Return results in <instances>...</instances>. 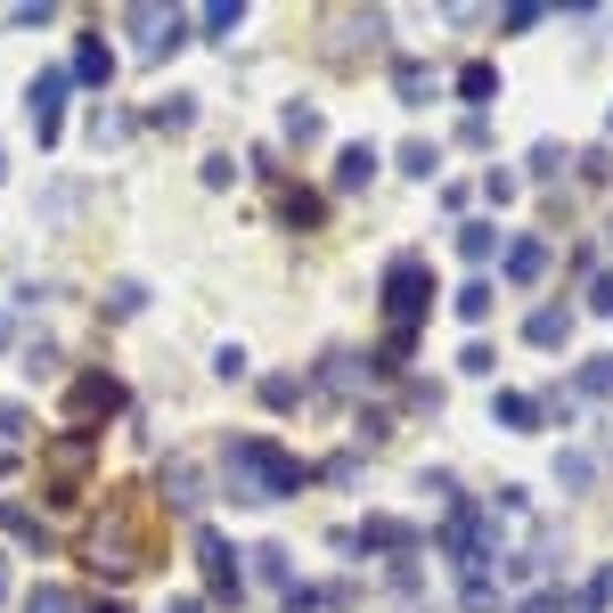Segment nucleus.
<instances>
[{
    "instance_id": "nucleus-6",
    "label": "nucleus",
    "mask_w": 613,
    "mask_h": 613,
    "mask_svg": "<svg viewBox=\"0 0 613 613\" xmlns=\"http://www.w3.org/2000/svg\"><path fill=\"white\" fill-rule=\"evenodd\" d=\"M82 491H91V441L66 434L50 450V499H82Z\"/></svg>"
},
{
    "instance_id": "nucleus-11",
    "label": "nucleus",
    "mask_w": 613,
    "mask_h": 613,
    "mask_svg": "<svg viewBox=\"0 0 613 613\" xmlns=\"http://www.w3.org/2000/svg\"><path fill=\"white\" fill-rule=\"evenodd\" d=\"M532 417H540L532 393H499V401H491V426H507V434H532Z\"/></svg>"
},
{
    "instance_id": "nucleus-29",
    "label": "nucleus",
    "mask_w": 613,
    "mask_h": 613,
    "mask_svg": "<svg viewBox=\"0 0 613 613\" xmlns=\"http://www.w3.org/2000/svg\"><path fill=\"white\" fill-rule=\"evenodd\" d=\"M540 17H548V9H540V0H516V9H507V17H499V25H507V33H523V25H540Z\"/></svg>"
},
{
    "instance_id": "nucleus-16",
    "label": "nucleus",
    "mask_w": 613,
    "mask_h": 613,
    "mask_svg": "<svg viewBox=\"0 0 613 613\" xmlns=\"http://www.w3.org/2000/svg\"><path fill=\"white\" fill-rule=\"evenodd\" d=\"M197 25H205V41H229V33L246 25V9H238V0H214V9H205Z\"/></svg>"
},
{
    "instance_id": "nucleus-7",
    "label": "nucleus",
    "mask_w": 613,
    "mask_h": 613,
    "mask_svg": "<svg viewBox=\"0 0 613 613\" xmlns=\"http://www.w3.org/2000/svg\"><path fill=\"white\" fill-rule=\"evenodd\" d=\"M197 557H205V581H214V598L229 605V598H238V557H229V540H221V532H197Z\"/></svg>"
},
{
    "instance_id": "nucleus-15",
    "label": "nucleus",
    "mask_w": 613,
    "mask_h": 613,
    "mask_svg": "<svg viewBox=\"0 0 613 613\" xmlns=\"http://www.w3.org/2000/svg\"><path fill=\"white\" fill-rule=\"evenodd\" d=\"M279 214L294 229H320V197H311V188H279Z\"/></svg>"
},
{
    "instance_id": "nucleus-26",
    "label": "nucleus",
    "mask_w": 613,
    "mask_h": 613,
    "mask_svg": "<svg viewBox=\"0 0 613 613\" xmlns=\"http://www.w3.org/2000/svg\"><path fill=\"white\" fill-rule=\"evenodd\" d=\"M139 303H147V287H139V279H123V287H115V303H107V311H115V320H132V311H139Z\"/></svg>"
},
{
    "instance_id": "nucleus-34",
    "label": "nucleus",
    "mask_w": 613,
    "mask_h": 613,
    "mask_svg": "<svg viewBox=\"0 0 613 613\" xmlns=\"http://www.w3.org/2000/svg\"><path fill=\"white\" fill-rule=\"evenodd\" d=\"M173 613H205V605H197V598H180V605H173Z\"/></svg>"
},
{
    "instance_id": "nucleus-5",
    "label": "nucleus",
    "mask_w": 613,
    "mask_h": 613,
    "mask_svg": "<svg viewBox=\"0 0 613 613\" xmlns=\"http://www.w3.org/2000/svg\"><path fill=\"white\" fill-rule=\"evenodd\" d=\"M66 91H74V74H66V66H41V74H33V91H25V115H33V139H41V147L66 132Z\"/></svg>"
},
{
    "instance_id": "nucleus-33",
    "label": "nucleus",
    "mask_w": 613,
    "mask_h": 613,
    "mask_svg": "<svg viewBox=\"0 0 613 613\" xmlns=\"http://www.w3.org/2000/svg\"><path fill=\"white\" fill-rule=\"evenodd\" d=\"M564 598H557V589H540V598H523V613H557Z\"/></svg>"
},
{
    "instance_id": "nucleus-12",
    "label": "nucleus",
    "mask_w": 613,
    "mask_h": 613,
    "mask_svg": "<svg viewBox=\"0 0 613 613\" xmlns=\"http://www.w3.org/2000/svg\"><path fill=\"white\" fill-rule=\"evenodd\" d=\"M523 335H532L540 352H557L564 335H573V311H532V320H523Z\"/></svg>"
},
{
    "instance_id": "nucleus-21",
    "label": "nucleus",
    "mask_w": 613,
    "mask_h": 613,
    "mask_svg": "<svg viewBox=\"0 0 613 613\" xmlns=\"http://www.w3.org/2000/svg\"><path fill=\"white\" fill-rule=\"evenodd\" d=\"M253 573H262V581H279V589H294V573H287V548H253Z\"/></svg>"
},
{
    "instance_id": "nucleus-3",
    "label": "nucleus",
    "mask_w": 613,
    "mask_h": 613,
    "mask_svg": "<svg viewBox=\"0 0 613 613\" xmlns=\"http://www.w3.org/2000/svg\"><path fill=\"white\" fill-rule=\"evenodd\" d=\"M426 294H434L426 262H417V253H393V270H385V320H393V335H417V320H426Z\"/></svg>"
},
{
    "instance_id": "nucleus-8",
    "label": "nucleus",
    "mask_w": 613,
    "mask_h": 613,
    "mask_svg": "<svg viewBox=\"0 0 613 613\" xmlns=\"http://www.w3.org/2000/svg\"><path fill=\"white\" fill-rule=\"evenodd\" d=\"M74 82H91V91H107V82H115V50H107V41H98V33H82L74 41V66H66Z\"/></svg>"
},
{
    "instance_id": "nucleus-24",
    "label": "nucleus",
    "mask_w": 613,
    "mask_h": 613,
    "mask_svg": "<svg viewBox=\"0 0 613 613\" xmlns=\"http://www.w3.org/2000/svg\"><path fill=\"white\" fill-rule=\"evenodd\" d=\"M287 139H320V107H287Z\"/></svg>"
},
{
    "instance_id": "nucleus-27",
    "label": "nucleus",
    "mask_w": 613,
    "mask_h": 613,
    "mask_svg": "<svg viewBox=\"0 0 613 613\" xmlns=\"http://www.w3.org/2000/svg\"><path fill=\"white\" fill-rule=\"evenodd\" d=\"M557 482H564V491H581V482H589V458L564 450V458H557Z\"/></svg>"
},
{
    "instance_id": "nucleus-10",
    "label": "nucleus",
    "mask_w": 613,
    "mask_h": 613,
    "mask_svg": "<svg viewBox=\"0 0 613 613\" xmlns=\"http://www.w3.org/2000/svg\"><path fill=\"white\" fill-rule=\"evenodd\" d=\"M393 91H401V107H426V98H434L426 58H401V66H393Z\"/></svg>"
},
{
    "instance_id": "nucleus-9",
    "label": "nucleus",
    "mask_w": 613,
    "mask_h": 613,
    "mask_svg": "<svg viewBox=\"0 0 613 613\" xmlns=\"http://www.w3.org/2000/svg\"><path fill=\"white\" fill-rule=\"evenodd\" d=\"M164 499H173V507H197V499H205L197 458H173V467H164Z\"/></svg>"
},
{
    "instance_id": "nucleus-14",
    "label": "nucleus",
    "mask_w": 613,
    "mask_h": 613,
    "mask_svg": "<svg viewBox=\"0 0 613 613\" xmlns=\"http://www.w3.org/2000/svg\"><path fill=\"white\" fill-rule=\"evenodd\" d=\"M376 173V147H344V156H335V188H361Z\"/></svg>"
},
{
    "instance_id": "nucleus-36",
    "label": "nucleus",
    "mask_w": 613,
    "mask_h": 613,
    "mask_svg": "<svg viewBox=\"0 0 613 613\" xmlns=\"http://www.w3.org/2000/svg\"><path fill=\"white\" fill-rule=\"evenodd\" d=\"M0 173H9V164H0Z\"/></svg>"
},
{
    "instance_id": "nucleus-4",
    "label": "nucleus",
    "mask_w": 613,
    "mask_h": 613,
    "mask_svg": "<svg viewBox=\"0 0 613 613\" xmlns=\"http://www.w3.org/2000/svg\"><path fill=\"white\" fill-rule=\"evenodd\" d=\"M115 409H123V385H115L107 368L74 376V393H66V434H82V441H91V434H98V417H115Z\"/></svg>"
},
{
    "instance_id": "nucleus-23",
    "label": "nucleus",
    "mask_w": 613,
    "mask_h": 613,
    "mask_svg": "<svg viewBox=\"0 0 613 613\" xmlns=\"http://www.w3.org/2000/svg\"><path fill=\"white\" fill-rule=\"evenodd\" d=\"M156 123H164V132H188V123H197V107H188V98H164Z\"/></svg>"
},
{
    "instance_id": "nucleus-25",
    "label": "nucleus",
    "mask_w": 613,
    "mask_h": 613,
    "mask_svg": "<svg viewBox=\"0 0 613 613\" xmlns=\"http://www.w3.org/2000/svg\"><path fill=\"white\" fill-rule=\"evenodd\" d=\"M262 401H270V409H294V401H303V385H294V376H270Z\"/></svg>"
},
{
    "instance_id": "nucleus-28",
    "label": "nucleus",
    "mask_w": 613,
    "mask_h": 613,
    "mask_svg": "<svg viewBox=\"0 0 613 613\" xmlns=\"http://www.w3.org/2000/svg\"><path fill=\"white\" fill-rule=\"evenodd\" d=\"M25 613H74V598H66V589H33Z\"/></svg>"
},
{
    "instance_id": "nucleus-19",
    "label": "nucleus",
    "mask_w": 613,
    "mask_h": 613,
    "mask_svg": "<svg viewBox=\"0 0 613 613\" xmlns=\"http://www.w3.org/2000/svg\"><path fill=\"white\" fill-rule=\"evenodd\" d=\"M458 246H467V262H491V253H499V229H491V221H467V229H458Z\"/></svg>"
},
{
    "instance_id": "nucleus-13",
    "label": "nucleus",
    "mask_w": 613,
    "mask_h": 613,
    "mask_svg": "<svg viewBox=\"0 0 613 613\" xmlns=\"http://www.w3.org/2000/svg\"><path fill=\"white\" fill-rule=\"evenodd\" d=\"M491 91H499V66H482V58H475V66L458 74V98H467V107H491Z\"/></svg>"
},
{
    "instance_id": "nucleus-31",
    "label": "nucleus",
    "mask_w": 613,
    "mask_h": 613,
    "mask_svg": "<svg viewBox=\"0 0 613 613\" xmlns=\"http://www.w3.org/2000/svg\"><path fill=\"white\" fill-rule=\"evenodd\" d=\"M25 426H33V417H25V401H0V434H9V441H17V434H25Z\"/></svg>"
},
{
    "instance_id": "nucleus-2",
    "label": "nucleus",
    "mask_w": 613,
    "mask_h": 613,
    "mask_svg": "<svg viewBox=\"0 0 613 613\" xmlns=\"http://www.w3.org/2000/svg\"><path fill=\"white\" fill-rule=\"evenodd\" d=\"M91 564H98V573H139V564H147V532H139V516L123 499L91 523Z\"/></svg>"
},
{
    "instance_id": "nucleus-1",
    "label": "nucleus",
    "mask_w": 613,
    "mask_h": 613,
    "mask_svg": "<svg viewBox=\"0 0 613 613\" xmlns=\"http://www.w3.org/2000/svg\"><path fill=\"white\" fill-rule=\"evenodd\" d=\"M221 467H229V499H287L294 482H303V467H294L279 441H262V434L229 441V450H221Z\"/></svg>"
},
{
    "instance_id": "nucleus-30",
    "label": "nucleus",
    "mask_w": 613,
    "mask_h": 613,
    "mask_svg": "<svg viewBox=\"0 0 613 613\" xmlns=\"http://www.w3.org/2000/svg\"><path fill=\"white\" fill-rule=\"evenodd\" d=\"M123 132H132V123H123V115H107V107L91 115V139H98V147H107V139H123Z\"/></svg>"
},
{
    "instance_id": "nucleus-17",
    "label": "nucleus",
    "mask_w": 613,
    "mask_h": 613,
    "mask_svg": "<svg viewBox=\"0 0 613 613\" xmlns=\"http://www.w3.org/2000/svg\"><path fill=\"white\" fill-rule=\"evenodd\" d=\"M361 548H417V532H409V523H393V516H376L368 532H361Z\"/></svg>"
},
{
    "instance_id": "nucleus-22",
    "label": "nucleus",
    "mask_w": 613,
    "mask_h": 613,
    "mask_svg": "<svg viewBox=\"0 0 613 613\" xmlns=\"http://www.w3.org/2000/svg\"><path fill=\"white\" fill-rule=\"evenodd\" d=\"M434 164H441V156H434V147H426V139H409V147H401V173H417V180H434Z\"/></svg>"
},
{
    "instance_id": "nucleus-18",
    "label": "nucleus",
    "mask_w": 613,
    "mask_h": 613,
    "mask_svg": "<svg viewBox=\"0 0 613 613\" xmlns=\"http://www.w3.org/2000/svg\"><path fill=\"white\" fill-rule=\"evenodd\" d=\"M540 270H548V253H540V246H507V279H516V287H532Z\"/></svg>"
},
{
    "instance_id": "nucleus-20",
    "label": "nucleus",
    "mask_w": 613,
    "mask_h": 613,
    "mask_svg": "<svg viewBox=\"0 0 613 613\" xmlns=\"http://www.w3.org/2000/svg\"><path fill=\"white\" fill-rule=\"evenodd\" d=\"M458 320H491V287H482V279L458 287Z\"/></svg>"
},
{
    "instance_id": "nucleus-32",
    "label": "nucleus",
    "mask_w": 613,
    "mask_h": 613,
    "mask_svg": "<svg viewBox=\"0 0 613 613\" xmlns=\"http://www.w3.org/2000/svg\"><path fill=\"white\" fill-rule=\"evenodd\" d=\"M581 385H589V393H613V361H589V368H581Z\"/></svg>"
},
{
    "instance_id": "nucleus-35",
    "label": "nucleus",
    "mask_w": 613,
    "mask_h": 613,
    "mask_svg": "<svg viewBox=\"0 0 613 613\" xmlns=\"http://www.w3.org/2000/svg\"><path fill=\"white\" fill-rule=\"evenodd\" d=\"M0 598H9V573H0Z\"/></svg>"
}]
</instances>
